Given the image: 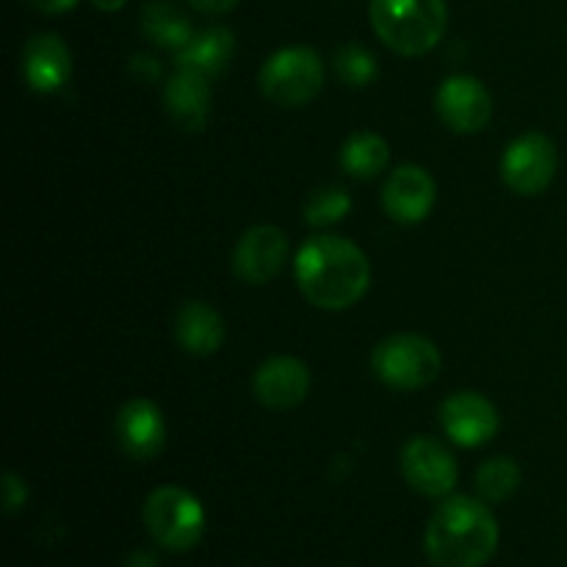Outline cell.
I'll return each mask as SVG.
<instances>
[{"label": "cell", "mask_w": 567, "mask_h": 567, "mask_svg": "<svg viewBox=\"0 0 567 567\" xmlns=\"http://www.w3.org/2000/svg\"><path fill=\"white\" fill-rule=\"evenodd\" d=\"M293 277L302 297L319 310H347L365 297L371 264L358 244L341 236H313L299 247Z\"/></svg>", "instance_id": "1"}, {"label": "cell", "mask_w": 567, "mask_h": 567, "mask_svg": "<svg viewBox=\"0 0 567 567\" xmlns=\"http://www.w3.org/2000/svg\"><path fill=\"white\" fill-rule=\"evenodd\" d=\"M424 548L435 567H482L498 548V524L480 498L449 496L430 518Z\"/></svg>", "instance_id": "2"}, {"label": "cell", "mask_w": 567, "mask_h": 567, "mask_svg": "<svg viewBox=\"0 0 567 567\" xmlns=\"http://www.w3.org/2000/svg\"><path fill=\"white\" fill-rule=\"evenodd\" d=\"M371 28L393 53L426 55L446 33V0H371Z\"/></svg>", "instance_id": "3"}, {"label": "cell", "mask_w": 567, "mask_h": 567, "mask_svg": "<svg viewBox=\"0 0 567 567\" xmlns=\"http://www.w3.org/2000/svg\"><path fill=\"white\" fill-rule=\"evenodd\" d=\"M144 526L166 551H192L205 535V507L183 487H158L144 502Z\"/></svg>", "instance_id": "4"}, {"label": "cell", "mask_w": 567, "mask_h": 567, "mask_svg": "<svg viewBox=\"0 0 567 567\" xmlns=\"http://www.w3.org/2000/svg\"><path fill=\"white\" fill-rule=\"evenodd\" d=\"M260 94L280 109H302L319 97L324 86V61L316 50L282 48L260 66Z\"/></svg>", "instance_id": "5"}, {"label": "cell", "mask_w": 567, "mask_h": 567, "mask_svg": "<svg viewBox=\"0 0 567 567\" xmlns=\"http://www.w3.org/2000/svg\"><path fill=\"white\" fill-rule=\"evenodd\" d=\"M374 374L396 391H419V388L432 385L443 369L441 349L424 336L415 332H402L391 336L374 349Z\"/></svg>", "instance_id": "6"}, {"label": "cell", "mask_w": 567, "mask_h": 567, "mask_svg": "<svg viewBox=\"0 0 567 567\" xmlns=\"http://www.w3.org/2000/svg\"><path fill=\"white\" fill-rule=\"evenodd\" d=\"M559 169L557 144L546 133H524L502 155V181L520 197H537L554 183Z\"/></svg>", "instance_id": "7"}, {"label": "cell", "mask_w": 567, "mask_h": 567, "mask_svg": "<svg viewBox=\"0 0 567 567\" xmlns=\"http://www.w3.org/2000/svg\"><path fill=\"white\" fill-rule=\"evenodd\" d=\"M402 476L415 493L430 498H443L457 485V460L452 457L443 443H437L430 435H415L404 443L402 457Z\"/></svg>", "instance_id": "8"}, {"label": "cell", "mask_w": 567, "mask_h": 567, "mask_svg": "<svg viewBox=\"0 0 567 567\" xmlns=\"http://www.w3.org/2000/svg\"><path fill=\"white\" fill-rule=\"evenodd\" d=\"M288 260V236L275 225H255L238 238L233 271L247 286H266Z\"/></svg>", "instance_id": "9"}, {"label": "cell", "mask_w": 567, "mask_h": 567, "mask_svg": "<svg viewBox=\"0 0 567 567\" xmlns=\"http://www.w3.org/2000/svg\"><path fill=\"white\" fill-rule=\"evenodd\" d=\"M441 426L449 441L463 449H480L498 432V410L476 391H457L441 404Z\"/></svg>", "instance_id": "10"}, {"label": "cell", "mask_w": 567, "mask_h": 567, "mask_svg": "<svg viewBox=\"0 0 567 567\" xmlns=\"http://www.w3.org/2000/svg\"><path fill=\"white\" fill-rule=\"evenodd\" d=\"M435 109L454 133H480L493 116V97L480 78L452 75L437 89Z\"/></svg>", "instance_id": "11"}, {"label": "cell", "mask_w": 567, "mask_h": 567, "mask_svg": "<svg viewBox=\"0 0 567 567\" xmlns=\"http://www.w3.org/2000/svg\"><path fill=\"white\" fill-rule=\"evenodd\" d=\"M437 186L424 166L404 164L382 186V208L399 225H421L432 214Z\"/></svg>", "instance_id": "12"}, {"label": "cell", "mask_w": 567, "mask_h": 567, "mask_svg": "<svg viewBox=\"0 0 567 567\" xmlns=\"http://www.w3.org/2000/svg\"><path fill=\"white\" fill-rule=\"evenodd\" d=\"M116 443L122 452L133 460H153L164 452L166 443V421L161 408L150 399H131L122 404L114 421Z\"/></svg>", "instance_id": "13"}, {"label": "cell", "mask_w": 567, "mask_h": 567, "mask_svg": "<svg viewBox=\"0 0 567 567\" xmlns=\"http://www.w3.org/2000/svg\"><path fill=\"white\" fill-rule=\"evenodd\" d=\"M255 399L269 410H291L310 393V371L302 360L277 354L258 365L252 380Z\"/></svg>", "instance_id": "14"}, {"label": "cell", "mask_w": 567, "mask_h": 567, "mask_svg": "<svg viewBox=\"0 0 567 567\" xmlns=\"http://www.w3.org/2000/svg\"><path fill=\"white\" fill-rule=\"evenodd\" d=\"M72 75V55L64 39L55 33H37L22 50V78L39 94H53L64 89Z\"/></svg>", "instance_id": "15"}, {"label": "cell", "mask_w": 567, "mask_h": 567, "mask_svg": "<svg viewBox=\"0 0 567 567\" xmlns=\"http://www.w3.org/2000/svg\"><path fill=\"white\" fill-rule=\"evenodd\" d=\"M164 105L169 120L175 122L181 131L199 133L208 125L210 116L208 78L197 75V72L177 70V75H172L169 81H166Z\"/></svg>", "instance_id": "16"}, {"label": "cell", "mask_w": 567, "mask_h": 567, "mask_svg": "<svg viewBox=\"0 0 567 567\" xmlns=\"http://www.w3.org/2000/svg\"><path fill=\"white\" fill-rule=\"evenodd\" d=\"M236 55V37L230 28H205L194 33L192 42L175 53L177 70L197 72L203 78H216L230 66Z\"/></svg>", "instance_id": "17"}, {"label": "cell", "mask_w": 567, "mask_h": 567, "mask_svg": "<svg viewBox=\"0 0 567 567\" xmlns=\"http://www.w3.org/2000/svg\"><path fill=\"white\" fill-rule=\"evenodd\" d=\"M175 338L194 358H208L225 343V319L208 302H186L175 316Z\"/></svg>", "instance_id": "18"}, {"label": "cell", "mask_w": 567, "mask_h": 567, "mask_svg": "<svg viewBox=\"0 0 567 567\" xmlns=\"http://www.w3.org/2000/svg\"><path fill=\"white\" fill-rule=\"evenodd\" d=\"M138 28L150 44L172 50V53L186 48L194 37L192 20L172 0H150L138 17Z\"/></svg>", "instance_id": "19"}, {"label": "cell", "mask_w": 567, "mask_h": 567, "mask_svg": "<svg viewBox=\"0 0 567 567\" xmlns=\"http://www.w3.org/2000/svg\"><path fill=\"white\" fill-rule=\"evenodd\" d=\"M388 161H391V147L377 133H354L341 147V166L354 181H374L388 169Z\"/></svg>", "instance_id": "20"}, {"label": "cell", "mask_w": 567, "mask_h": 567, "mask_svg": "<svg viewBox=\"0 0 567 567\" xmlns=\"http://www.w3.org/2000/svg\"><path fill=\"white\" fill-rule=\"evenodd\" d=\"M520 487V468L513 457H493L485 460L476 471V491L482 502L502 504Z\"/></svg>", "instance_id": "21"}, {"label": "cell", "mask_w": 567, "mask_h": 567, "mask_svg": "<svg viewBox=\"0 0 567 567\" xmlns=\"http://www.w3.org/2000/svg\"><path fill=\"white\" fill-rule=\"evenodd\" d=\"M352 210V197L343 186H319L305 203V221L313 227L338 225Z\"/></svg>", "instance_id": "22"}, {"label": "cell", "mask_w": 567, "mask_h": 567, "mask_svg": "<svg viewBox=\"0 0 567 567\" xmlns=\"http://www.w3.org/2000/svg\"><path fill=\"white\" fill-rule=\"evenodd\" d=\"M332 66H336V75L341 78V83H347V86L352 89L369 86V83L377 78V72H380L371 50H365L363 44H354V42L338 48Z\"/></svg>", "instance_id": "23"}, {"label": "cell", "mask_w": 567, "mask_h": 567, "mask_svg": "<svg viewBox=\"0 0 567 567\" xmlns=\"http://www.w3.org/2000/svg\"><path fill=\"white\" fill-rule=\"evenodd\" d=\"M28 502V487L22 476H17L14 471H6L3 474V509L6 515H14L25 507Z\"/></svg>", "instance_id": "24"}, {"label": "cell", "mask_w": 567, "mask_h": 567, "mask_svg": "<svg viewBox=\"0 0 567 567\" xmlns=\"http://www.w3.org/2000/svg\"><path fill=\"white\" fill-rule=\"evenodd\" d=\"M127 70H131V75L136 78V81H142V83H153V81H158V75H161V64L158 61L153 59V55H133L131 59V64H127Z\"/></svg>", "instance_id": "25"}, {"label": "cell", "mask_w": 567, "mask_h": 567, "mask_svg": "<svg viewBox=\"0 0 567 567\" xmlns=\"http://www.w3.org/2000/svg\"><path fill=\"white\" fill-rule=\"evenodd\" d=\"M188 3L194 6L197 11H203V14H227V11H233L238 6V0H188Z\"/></svg>", "instance_id": "26"}, {"label": "cell", "mask_w": 567, "mask_h": 567, "mask_svg": "<svg viewBox=\"0 0 567 567\" xmlns=\"http://www.w3.org/2000/svg\"><path fill=\"white\" fill-rule=\"evenodd\" d=\"M37 11L42 14H64V11H72L78 6V0H28Z\"/></svg>", "instance_id": "27"}, {"label": "cell", "mask_w": 567, "mask_h": 567, "mask_svg": "<svg viewBox=\"0 0 567 567\" xmlns=\"http://www.w3.org/2000/svg\"><path fill=\"white\" fill-rule=\"evenodd\" d=\"M125 567H161V563H158V557H155V554L136 551V554H131V557H127Z\"/></svg>", "instance_id": "28"}, {"label": "cell", "mask_w": 567, "mask_h": 567, "mask_svg": "<svg viewBox=\"0 0 567 567\" xmlns=\"http://www.w3.org/2000/svg\"><path fill=\"white\" fill-rule=\"evenodd\" d=\"M100 11H120L127 0H92Z\"/></svg>", "instance_id": "29"}]
</instances>
